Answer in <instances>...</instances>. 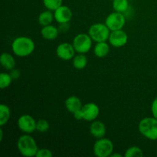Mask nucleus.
<instances>
[{
	"label": "nucleus",
	"mask_w": 157,
	"mask_h": 157,
	"mask_svg": "<svg viewBox=\"0 0 157 157\" xmlns=\"http://www.w3.org/2000/svg\"><path fill=\"white\" fill-rule=\"evenodd\" d=\"M156 153H157V149H156Z\"/></svg>",
	"instance_id": "obj_31"
},
{
	"label": "nucleus",
	"mask_w": 157,
	"mask_h": 157,
	"mask_svg": "<svg viewBox=\"0 0 157 157\" xmlns=\"http://www.w3.org/2000/svg\"><path fill=\"white\" fill-rule=\"evenodd\" d=\"M110 30L105 23H95L90 26L88 29V35L94 42L108 41Z\"/></svg>",
	"instance_id": "obj_4"
},
{
	"label": "nucleus",
	"mask_w": 157,
	"mask_h": 157,
	"mask_svg": "<svg viewBox=\"0 0 157 157\" xmlns=\"http://www.w3.org/2000/svg\"><path fill=\"white\" fill-rule=\"evenodd\" d=\"M81 119L84 121L92 122L97 120L100 113V108L95 103L89 102L84 104L80 110Z\"/></svg>",
	"instance_id": "obj_8"
},
{
	"label": "nucleus",
	"mask_w": 157,
	"mask_h": 157,
	"mask_svg": "<svg viewBox=\"0 0 157 157\" xmlns=\"http://www.w3.org/2000/svg\"><path fill=\"white\" fill-rule=\"evenodd\" d=\"M35 49V44L29 37L19 36L15 38L12 43V51L14 55L25 58L32 55Z\"/></svg>",
	"instance_id": "obj_1"
},
{
	"label": "nucleus",
	"mask_w": 157,
	"mask_h": 157,
	"mask_svg": "<svg viewBox=\"0 0 157 157\" xmlns=\"http://www.w3.org/2000/svg\"><path fill=\"white\" fill-rule=\"evenodd\" d=\"M64 106L67 111L75 113L78 110H81L83 104L79 98L77 96H70L64 101Z\"/></svg>",
	"instance_id": "obj_14"
},
{
	"label": "nucleus",
	"mask_w": 157,
	"mask_h": 157,
	"mask_svg": "<svg viewBox=\"0 0 157 157\" xmlns=\"http://www.w3.org/2000/svg\"><path fill=\"white\" fill-rule=\"evenodd\" d=\"M110 157H122V155L119 154V153H113L111 155H110Z\"/></svg>",
	"instance_id": "obj_29"
},
{
	"label": "nucleus",
	"mask_w": 157,
	"mask_h": 157,
	"mask_svg": "<svg viewBox=\"0 0 157 157\" xmlns=\"http://www.w3.org/2000/svg\"><path fill=\"white\" fill-rule=\"evenodd\" d=\"M3 140V130L1 128V130H0V141H2Z\"/></svg>",
	"instance_id": "obj_30"
},
{
	"label": "nucleus",
	"mask_w": 157,
	"mask_h": 157,
	"mask_svg": "<svg viewBox=\"0 0 157 157\" xmlns=\"http://www.w3.org/2000/svg\"><path fill=\"white\" fill-rule=\"evenodd\" d=\"M55 20L59 24L68 23L71 20L73 16V12L71 9L67 6H61L54 11Z\"/></svg>",
	"instance_id": "obj_12"
},
{
	"label": "nucleus",
	"mask_w": 157,
	"mask_h": 157,
	"mask_svg": "<svg viewBox=\"0 0 157 157\" xmlns=\"http://www.w3.org/2000/svg\"><path fill=\"white\" fill-rule=\"evenodd\" d=\"M11 117V110L6 104L0 105V126L3 127L9 122Z\"/></svg>",
	"instance_id": "obj_20"
},
{
	"label": "nucleus",
	"mask_w": 157,
	"mask_h": 157,
	"mask_svg": "<svg viewBox=\"0 0 157 157\" xmlns=\"http://www.w3.org/2000/svg\"><path fill=\"white\" fill-rule=\"evenodd\" d=\"M36 122L35 118L29 114H23L17 121L18 129L24 133L31 134L36 130Z\"/></svg>",
	"instance_id": "obj_9"
},
{
	"label": "nucleus",
	"mask_w": 157,
	"mask_h": 157,
	"mask_svg": "<svg viewBox=\"0 0 157 157\" xmlns=\"http://www.w3.org/2000/svg\"><path fill=\"white\" fill-rule=\"evenodd\" d=\"M113 9L115 12L125 13L130 8L129 0H113Z\"/></svg>",
	"instance_id": "obj_21"
},
{
	"label": "nucleus",
	"mask_w": 157,
	"mask_h": 157,
	"mask_svg": "<svg viewBox=\"0 0 157 157\" xmlns=\"http://www.w3.org/2000/svg\"><path fill=\"white\" fill-rule=\"evenodd\" d=\"M13 81L12 76L9 73L2 72L0 75V88L2 90L5 88H7L12 84V81Z\"/></svg>",
	"instance_id": "obj_22"
},
{
	"label": "nucleus",
	"mask_w": 157,
	"mask_h": 157,
	"mask_svg": "<svg viewBox=\"0 0 157 157\" xmlns=\"http://www.w3.org/2000/svg\"><path fill=\"white\" fill-rule=\"evenodd\" d=\"M144 151L142 149L136 146L129 147L124 153L125 157H142L144 156Z\"/></svg>",
	"instance_id": "obj_23"
},
{
	"label": "nucleus",
	"mask_w": 157,
	"mask_h": 157,
	"mask_svg": "<svg viewBox=\"0 0 157 157\" xmlns=\"http://www.w3.org/2000/svg\"><path fill=\"white\" fill-rule=\"evenodd\" d=\"M140 134L150 140H157V119L154 117L143 118L138 124Z\"/></svg>",
	"instance_id": "obj_3"
},
{
	"label": "nucleus",
	"mask_w": 157,
	"mask_h": 157,
	"mask_svg": "<svg viewBox=\"0 0 157 157\" xmlns=\"http://www.w3.org/2000/svg\"><path fill=\"white\" fill-rule=\"evenodd\" d=\"M59 29L55 25H48L43 26L41 30V35L43 38L48 41H53L58 38L59 35Z\"/></svg>",
	"instance_id": "obj_15"
},
{
	"label": "nucleus",
	"mask_w": 157,
	"mask_h": 157,
	"mask_svg": "<svg viewBox=\"0 0 157 157\" xmlns=\"http://www.w3.org/2000/svg\"><path fill=\"white\" fill-rule=\"evenodd\" d=\"M110 50V48L109 43H107V41H101L96 43L94 48V53L96 57L102 58L108 55Z\"/></svg>",
	"instance_id": "obj_16"
},
{
	"label": "nucleus",
	"mask_w": 157,
	"mask_h": 157,
	"mask_svg": "<svg viewBox=\"0 0 157 157\" xmlns=\"http://www.w3.org/2000/svg\"><path fill=\"white\" fill-rule=\"evenodd\" d=\"M106 131H107L106 126L102 121L95 120V121H92L91 124H90V133L94 137L97 138V139L104 137Z\"/></svg>",
	"instance_id": "obj_13"
},
{
	"label": "nucleus",
	"mask_w": 157,
	"mask_h": 157,
	"mask_svg": "<svg viewBox=\"0 0 157 157\" xmlns=\"http://www.w3.org/2000/svg\"><path fill=\"white\" fill-rule=\"evenodd\" d=\"M126 21L127 19L124 13L114 11L107 15L104 23L111 32V31L123 29L126 25Z\"/></svg>",
	"instance_id": "obj_7"
},
{
	"label": "nucleus",
	"mask_w": 157,
	"mask_h": 157,
	"mask_svg": "<svg viewBox=\"0 0 157 157\" xmlns=\"http://www.w3.org/2000/svg\"><path fill=\"white\" fill-rule=\"evenodd\" d=\"M36 157H52L53 153L49 149L41 148L38 149V152L36 153Z\"/></svg>",
	"instance_id": "obj_26"
},
{
	"label": "nucleus",
	"mask_w": 157,
	"mask_h": 157,
	"mask_svg": "<svg viewBox=\"0 0 157 157\" xmlns=\"http://www.w3.org/2000/svg\"><path fill=\"white\" fill-rule=\"evenodd\" d=\"M128 41V35L123 29L111 31L108 38V42L112 47L121 48L126 45Z\"/></svg>",
	"instance_id": "obj_10"
},
{
	"label": "nucleus",
	"mask_w": 157,
	"mask_h": 157,
	"mask_svg": "<svg viewBox=\"0 0 157 157\" xmlns=\"http://www.w3.org/2000/svg\"><path fill=\"white\" fill-rule=\"evenodd\" d=\"M75 51L72 43L64 42L58 44L56 48V55L63 61H70L75 56Z\"/></svg>",
	"instance_id": "obj_11"
},
{
	"label": "nucleus",
	"mask_w": 157,
	"mask_h": 157,
	"mask_svg": "<svg viewBox=\"0 0 157 157\" xmlns=\"http://www.w3.org/2000/svg\"><path fill=\"white\" fill-rule=\"evenodd\" d=\"M93 40L88 35V33H80L78 34L73 38L72 44L75 48L76 53L86 54L90 52L92 48Z\"/></svg>",
	"instance_id": "obj_6"
},
{
	"label": "nucleus",
	"mask_w": 157,
	"mask_h": 157,
	"mask_svg": "<svg viewBox=\"0 0 157 157\" xmlns=\"http://www.w3.org/2000/svg\"><path fill=\"white\" fill-rule=\"evenodd\" d=\"M151 113L153 117L157 119V98L153 100L151 104Z\"/></svg>",
	"instance_id": "obj_27"
},
{
	"label": "nucleus",
	"mask_w": 157,
	"mask_h": 157,
	"mask_svg": "<svg viewBox=\"0 0 157 157\" xmlns=\"http://www.w3.org/2000/svg\"><path fill=\"white\" fill-rule=\"evenodd\" d=\"M113 142L108 138L102 137L98 139L93 147L94 154L97 157H109L113 153Z\"/></svg>",
	"instance_id": "obj_5"
},
{
	"label": "nucleus",
	"mask_w": 157,
	"mask_h": 157,
	"mask_svg": "<svg viewBox=\"0 0 157 157\" xmlns=\"http://www.w3.org/2000/svg\"><path fill=\"white\" fill-rule=\"evenodd\" d=\"M17 148L21 156L25 157L35 156L38 150L35 140L30 134L27 133H25L18 138L17 141Z\"/></svg>",
	"instance_id": "obj_2"
},
{
	"label": "nucleus",
	"mask_w": 157,
	"mask_h": 157,
	"mask_svg": "<svg viewBox=\"0 0 157 157\" xmlns=\"http://www.w3.org/2000/svg\"><path fill=\"white\" fill-rule=\"evenodd\" d=\"M54 19H55L54 12H52V11L48 10V9L41 12V13L39 14L38 18V23H39L42 27L43 26L48 25H52Z\"/></svg>",
	"instance_id": "obj_18"
},
{
	"label": "nucleus",
	"mask_w": 157,
	"mask_h": 157,
	"mask_svg": "<svg viewBox=\"0 0 157 157\" xmlns=\"http://www.w3.org/2000/svg\"><path fill=\"white\" fill-rule=\"evenodd\" d=\"M73 67L78 70H82L85 68L87 64V58L85 54H79L75 55L72 59Z\"/></svg>",
	"instance_id": "obj_19"
},
{
	"label": "nucleus",
	"mask_w": 157,
	"mask_h": 157,
	"mask_svg": "<svg viewBox=\"0 0 157 157\" xmlns=\"http://www.w3.org/2000/svg\"><path fill=\"white\" fill-rule=\"evenodd\" d=\"M42 2L46 9L54 12L55 9L62 6L63 0H42Z\"/></svg>",
	"instance_id": "obj_24"
},
{
	"label": "nucleus",
	"mask_w": 157,
	"mask_h": 157,
	"mask_svg": "<svg viewBox=\"0 0 157 157\" xmlns=\"http://www.w3.org/2000/svg\"><path fill=\"white\" fill-rule=\"evenodd\" d=\"M50 128L48 121L44 119H40L36 122V130L40 133H45Z\"/></svg>",
	"instance_id": "obj_25"
},
{
	"label": "nucleus",
	"mask_w": 157,
	"mask_h": 157,
	"mask_svg": "<svg viewBox=\"0 0 157 157\" xmlns=\"http://www.w3.org/2000/svg\"><path fill=\"white\" fill-rule=\"evenodd\" d=\"M9 74H10V75L12 76V79L13 80H16L18 79V78H19L20 75H21V74H20L19 70H17V69H15V68L12 69Z\"/></svg>",
	"instance_id": "obj_28"
},
{
	"label": "nucleus",
	"mask_w": 157,
	"mask_h": 157,
	"mask_svg": "<svg viewBox=\"0 0 157 157\" xmlns=\"http://www.w3.org/2000/svg\"><path fill=\"white\" fill-rule=\"evenodd\" d=\"M0 63L3 68L6 70L11 71L15 67V60L13 55L8 52H3L2 54L0 57Z\"/></svg>",
	"instance_id": "obj_17"
}]
</instances>
